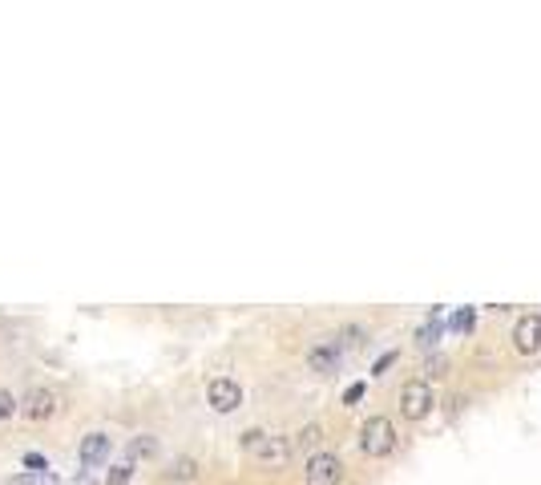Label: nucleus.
Here are the masks:
<instances>
[{
	"label": "nucleus",
	"instance_id": "obj_1",
	"mask_svg": "<svg viewBox=\"0 0 541 485\" xmlns=\"http://www.w3.org/2000/svg\"><path fill=\"white\" fill-rule=\"evenodd\" d=\"M239 445L247 449L259 465H270V470H283V465L295 457L291 437H279V433H263V429H247L239 437Z\"/></svg>",
	"mask_w": 541,
	"mask_h": 485
},
{
	"label": "nucleus",
	"instance_id": "obj_2",
	"mask_svg": "<svg viewBox=\"0 0 541 485\" xmlns=\"http://www.w3.org/2000/svg\"><path fill=\"white\" fill-rule=\"evenodd\" d=\"M396 409L408 424L429 421L436 413V388L424 376H408L404 385H400V393H396Z\"/></svg>",
	"mask_w": 541,
	"mask_h": 485
},
{
	"label": "nucleus",
	"instance_id": "obj_3",
	"mask_svg": "<svg viewBox=\"0 0 541 485\" xmlns=\"http://www.w3.org/2000/svg\"><path fill=\"white\" fill-rule=\"evenodd\" d=\"M400 449V433L396 424H392V417H368L360 424V453L372 457V461H384V457H392Z\"/></svg>",
	"mask_w": 541,
	"mask_h": 485
},
{
	"label": "nucleus",
	"instance_id": "obj_4",
	"mask_svg": "<svg viewBox=\"0 0 541 485\" xmlns=\"http://www.w3.org/2000/svg\"><path fill=\"white\" fill-rule=\"evenodd\" d=\"M344 478H347V465L339 453L319 449V453H311L303 461V485H344Z\"/></svg>",
	"mask_w": 541,
	"mask_h": 485
},
{
	"label": "nucleus",
	"instance_id": "obj_5",
	"mask_svg": "<svg viewBox=\"0 0 541 485\" xmlns=\"http://www.w3.org/2000/svg\"><path fill=\"white\" fill-rule=\"evenodd\" d=\"M509 344H513V352H517L521 360L541 357V311L517 316V324H513V332H509Z\"/></svg>",
	"mask_w": 541,
	"mask_h": 485
},
{
	"label": "nucleus",
	"instance_id": "obj_6",
	"mask_svg": "<svg viewBox=\"0 0 541 485\" xmlns=\"http://www.w3.org/2000/svg\"><path fill=\"white\" fill-rule=\"evenodd\" d=\"M303 360H308V368L316 372V376H336V372L344 368L347 352L339 348V340H336V336H324V340H316V344H311V348H308V357H303Z\"/></svg>",
	"mask_w": 541,
	"mask_h": 485
},
{
	"label": "nucleus",
	"instance_id": "obj_7",
	"mask_svg": "<svg viewBox=\"0 0 541 485\" xmlns=\"http://www.w3.org/2000/svg\"><path fill=\"white\" fill-rule=\"evenodd\" d=\"M206 401H211L214 413H234L242 404V385L231 376H214L211 385H206Z\"/></svg>",
	"mask_w": 541,
	"mask_h": 485
},
{
	"label": "nucleus",
	"instance_id": "obj_8",
	"mask_svg": "<svg viewBox=\"0 0 541 485\" xmlns=\"http://www.w3.org/2000/svg\"><path fill=\"white\" fill-rule=\"evenodd\" d=\"M109 453H113L109 433H90V437H81V445H77V461H81L85 470H93V465H106Z\"/></svg>",
	"mask_w": 541,
	"mask_h": 485
},
{
	"label": "nucleus",
	"instance_id": "obj_9",
	"mask_svg": "<svg viewBox=\"0 0 541 485\" xmlns=\"http://www.w3.org/2000/svg\"><path fill=\"white\" fill-rule=\"evenodd\" d=\"M57 413V393L53 388H33L29 396H24V417L29 421H49Z\"/></svg>",
	"mask_w": 541,
	"mask_h": 485
},
{
	"label": "nucleus",
	"instance_id": "obj_10",
	"mask_svg": "<svg viewBox=\"0 0 541 485\" xmlns=\"http://www.w3.org/2000/svg\"><path fill=\"white\" fill-rule=\"evenodd\" d=\"M291 445H295V453H319V445H324V424L319 421H311V424H303L299 433L291 437Z\"/></svg>",
	"mask_w": 541,
	"mask_h": 485
},
{
	"label": "nucleus",
	"instance_id": "obj_11",
	"mask_svg": "<svg viewBox=\"0 0 541 485\" xmlns=\"http://www.w3.org/2000/svg\"><path fill=\"white\" fill-rule=\"evenodd\" d=\"M154 457H158V441L154 437H134L126 445V461L134 465V461H154Z\"/></svg>",
	"mask_w": 541,
	"mask_h": 485
},
{
	"label": "nucleus",
	"instance_id": "obj_12",
	"mask_svg": "<svg viewBox=\"0 0 541 485\" xmlns=\"http://www.w3.org/2000/svg\"><path fill=\"white\" fill-rule=\"evenodd\" d=\"M336 340H339V348H344V352H356V348L368 344V328H364V324H344L336 332Z\"/></svg>",
	"mask_w": 541,
	"mask_h": 485
},
{
	"label": "nucleus",
	"instance_id": "obj_13",
	"mask_svg": "<svg viewBox=\"0 0 541 485\" xmlns=\"http://www.w3.org/2000/svg\"><path fill=\"white\" fill-rule=\"evenodd\" d=\"M449 376V357H444V352H429V357H424V380H444Z\"/></svg>",
	"mask_w": 541,
	"mask_h": 485
},
{
	"label": "nucleus",
	"instance_id": "obj_14",
	"mask_svg": "<svg viewBox=\"0 0 541 485\" xmlns=\"http://www.w3.org/2000/svg\"><path fill=\"white\" fill-rule=\"evenodd\" d=\"M477 328V311L473 308H457L449 316V332H457V336H465V332H473Z\"/></svg>",
	"mask_w": 541,
	"mask_h": 485
},
{
	"label": "nucleus",
	"instance_id": "obj_15",
	"mask_svg": "<svg viewBox=\"0 0 541 485\" xmlns=\"http://www.w3.org/2000/svg\"><path fill=\"white\" fill-rule=\"evenodd\" d=\"M166 478H170V481H195L198 478V461H195V457H178Z\"/></svg>",
	"mask_w": 541,
	"mask_h": 485
},
{
	"label": "nucleus",
	"instance_id": "obj_16",
	"mask_svg": "<svg viewBox=\"0 0 541 485\" xmlns=\"http://www.w3.org/2000/svg\"><path fill=\"white\" fill-rule=\"evenodd\" d=\"M8 485H61L57 473H16V478H8Z\"/></svg>",
	"mask_w": 541,
	"mask_h": 485
},
{
	"label": "nucleus",
	"instance_id": "obj_17",
	"mask_svg": "<svg viewBox=\"0 0 541 485\" xmlns=\"http://www.w3.org/2000/svg\"><path fill=\"white\" fill-rule=\"evenodd\" d=\"M129 478H134V465H129V461H121V465H113V470H109L106 485H129Z\"/></svg>",
	"mask_w": 541,
	"mask_h": 485
},
{
	"label": "nucleus",
	"instance_id": "obj_18",
	"mask_svg": "<svg viewBox=\"0 0 541 485\" xmlns=\"http://www.w3.org/2000/svg\"><path fill=\"white\" fill-rule=\"evenodd\" d=\"M396 360H400V352H396V348H392V352H384V357H380L376 364H372V376H384V372H388Z\"/></svg>",
	"mask_w": 541,
	"mask_h": 485
},
{
	"label": "nucleus",
	"instance_id": "obj_19",
	"mask_svg": "<svg viewBox=\"0 0 541 485\" xmlns=\"http://www.w3.org/2000/svg\"><path fill=\"white\" fill-rule=\"evenodd\" d=\"M13 413H16V396L8 388H0V421H8Z\"/></svg>",
	"mask_w": 541,
	"mask_h": 485
},
{
	"label": "nucleus",
	"instance_id": "obj_20",
	"mask_svg": "<svg viewBox=\"0 0 541 485\" xmlns=\"http://www.w3.org/2000/svg\"><path fill=\"white\" fill-rule=\"evenodd\" d=\"M364 393H368V385H364V380H356V385H347V393H344V404H356V401H364Z\"/></svg>",
	"mask_w": 541,
	"mask_h": 485
},
{
	"label": "nucleus",
	"instance_id": "obj_21",
	"mask_svg": "<svg viewBox=\"0 0 541 485\" xmlns=\"http://www.w3.org/2000/svg\"><path fill=\"white\" fill-rule=\"evenodd\" d=\"M24 465H29V473H49V461L41 453H24Z\"/></svg>",
	"mask_w": 541,
	"mask_h": 485
},
{
	"label": "nucleus",
	"instance_id": "obj_22",
	"mask_svg": "<svg viewBox=\"0 0 541 485\" xmlns=\"http://www.w3.org/2000/svg\"><path fill=\"white\" fill-rule=\"evenodd\" d=\"M73 485H98V481H93V478H90V473H81V478H77Z\"/></svg>",
	"mask_w": 541,
	"mask_h": 485
}]
</instances>
